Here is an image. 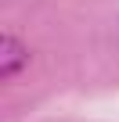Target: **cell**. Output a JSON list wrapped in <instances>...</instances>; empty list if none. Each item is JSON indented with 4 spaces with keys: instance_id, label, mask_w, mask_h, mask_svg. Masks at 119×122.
<instances>
[{
    "instance_id": "1",
    "label": "cell",
    "mask_w": 119,
    "mask_h": 122,
    "mask_svg": "<svg viewBox=\"0 0 119 122\" xmlns=\"http://www.w3.org/2000/svg\"><path fill=\"white\" fill-rule=\"evenodd\" d=\"M22 68H29V50L18 36H4L0 40V76H18Z\"/></svg>"
}]
</instances>
